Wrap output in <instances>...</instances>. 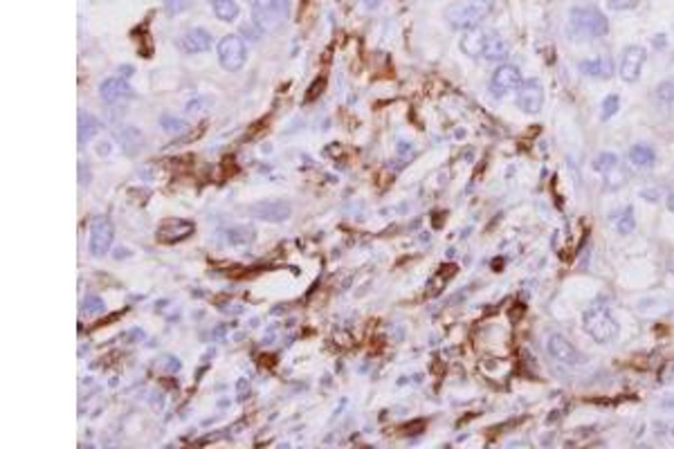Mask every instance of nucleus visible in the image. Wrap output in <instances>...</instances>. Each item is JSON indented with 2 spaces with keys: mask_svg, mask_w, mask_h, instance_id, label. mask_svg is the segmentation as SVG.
<instances>
[{
  "mask_svg": "<svg viewBox=\"0 0 674 449\" xmlns=\"http://www.w3.org/2000/svg\"><path fill=\"white\" fill-rule=\"evenodd\" d=\"M656 99H659V103H663L665 108L674 110V83L672 81L661 83L659 90H656Z\"/></svg>",
  "mask_w": 674,
  "mask_h": 449,
  "instance_id": "nucleus-23",
  "label": "nucleus"
},
{
  "mask_svg": "<svg viewBox=\"0 0 674 449\" xmlns=\"http://www.w3.org/2000/svg\"><path fill=\"white\" fill-rule=\"evenodd\" d=\"M546 350L548 355L555 359L559 364H566V366H580L584 362V357L580 355V350H577L571 341H568L564 335L553 332L548 335V341H546Z\"/></svg>",
  "mask_w": 674,
  "mask_h": 449,
  "instance_id": "nucleus-6",
  "label": "nucleus"
},
{
  "mask_svg": "<svg viewBox=\"0 0 674 449\" xmlns=\"http://www.w3.org/2000/svg\"><path fill=\"white\" fill-rule=\"evenodd\" d=\"M252 214L266 220V223H284V220L290 218L293 207L286 200H264L252 207Z\"/></svg>",
  "mask_w": 674,
  "mask_h": 449,
  "instance_id": "nucleus-12",
  "label": "nucleus"
},
{
  "mask_svg": "<svg viewBox=\"0 0 674 449\" xmlns=\"http://www.w3.org/2000/svg\"><path fill=\"white\" fill-rule=\"evenodd\" d=\"M668 207H670V211H674V193L668 198Z\"/></svg>",
  "mask_w": 674,
  "mask_h": 449,
  "instance_id": "nucleus-30",
  "label": "nucleus"
},
{
  "mask_svg": "<svg viewBox=\"0 0 674 449\" xmlns=\"http://www.w3.org/2000/svg\"><path fill=\"white\" fill-rule=\"evenodd\" d=\"M620 108V99L618 94H607L605 99H602V110H600V117L602 119H611L618 112Z\"/></svg>",
  "mask_w": 674,
  "mask_h": 449,
  "instance_id": "nucleus-25",
  "label": "nucleus"
},
{
  "mask_svg": "<svg viewBox=\"0 0 674 449\" xmlns=\"http://www.w3.org/2000/svg\"><path fill=\"white\" fill-rule=\"evenodd\" d=\"M185 128H187V124L178 117H169V115L162 117V130H164V133H182Z\"/></svg>",
  "mask_w": 674,
  "mask_h": 449,
  "instance_id": "nucleus-26",
  "label": "nucleus"
},
{
  "mask_svg": "<svg viewBox=\"0 0 674 449\" xmlns=\"http://www.w3.org/2000/svg\"><path fill=\"white\" fill-rule=\"evenodd\" d=\"M645 59H647V52L641 46H629L623 50V57H620V79L627 83H634L638 81V77H641V70L645 66Z\"/></svg>",
  "mask_w": 674,
  "mask_h": 449,
  "instance_id": "nucleus-10",
  "label": "nucleus"
},
{
  "mask_svg": "<svg viewBox=\"0 0 674 449\" xmlns=\"http://www.w3.org/2000/svg\"><path fill=\"white\" fill-rule=\"evenodd\" d=\"M629 162H632V166H636V169H652L656 162L654 148L647 144H634L629 148Z\"/></svg>",
  "mask_w": 674,
  "mask_h": 449,
  "instance_id": "nucleus-17",
  "label": "nucleus"
},
{
  "mask_svg": "<svg viewBox=\"0 0 674 449\" xmlns=\"http://www.w3.org/2000/svg\"><path fill=\"white\" fill-rule=\"evenodd\" d=\"M641 3H645V0H607V7L614 12H627V10H634Z\"/></svg>",
  "mask_w": 674,
  "mask_h": 449,
  "instance_id": "nucleus-27",
  "label": "nucleus"
},
{
  "mask_svg": "<svg viewBox=\"0 0 674 449\" xmlns=\"http://www.w3.org/2000/svg\"><path fill=\"white\" fill-rule=\"evenodd\" d=\"M493 7L495 0H463V3H454L445 10V21L454 30H475L493 12Z\"/></svg>",
  "mask_w": 674,
  "mask_h": 449,
  "instance_id": "nucleus-2",
  "label": "nucleus"
},
{
  "mask_svg": "<svg viewBox=\"0 0 674 449\" xmlns=\"http://www.w3.org/2000/svg\"><path fill=\"white\" fill-rule=\"evenodd\" d=\"M245 59H248V50H245V43L241 37L230 34L218 43V63H221L227 72H239L245 66Z\"/></svg>",
  "mask_w": 674,
  "mask_h": 449,
  "instance_id": "nucleus-5",
  "label": "nucleus"
},
{
  "mask_svg": "<svg viewBox=\"0 0 674 449\" xmlns=\"http://www.w3.org/2000/svg\"><path fill=\"white\" fill-rule=\"evenodd\" d=\"M517 106L526 115H535V112L542 110V106H544V86H542L539 79H526V81H522L517 92Z\"/></svg>",
  "mask_w": 674,
  "mask_h": 449,
  "instance_id": "nucleus-7",
  "label": "nucleus"
},
{
  "mask_svg": "<svg viewBox=\"0 0 674 449\" xmlns=\"http://www.w3.org/2000/svg\"><path fill=\"white\" fill-rule=\"evenodd\" d=\"M194 230H196V225L191 223V220L166 218L164 223L157 227V241L176 245V243H182L185 239H189V236L194 234Z\"/></svg>",
  "mask_w": 674,
  "mask_h": 449,
  "instance_id": "nucleus-11",
  "label": "nucleus"
},
{
  "mask_svg": "<svg viewBox=\"0 0 674 449\" xmlns=\"http://www.w3.org/2000/svg\"><path fill=\"white\" fill-rule=\"evenodd\" d=\"M508 43H506L502 37H499L497 32L490 34V41H488V46H486V52H484V59L486 61H504L506 57H508Z\"/></svg>",
  "mask_w": 674,
  "mask_h": 449,
  "instance_id": "nucleus-18",
  "label": "nucleus"
},
{
  "mask_svg": "<svg viewBox=\"0 0 674 449\" xmlns=\"http://www.w3.org/2000/svg\"><path fill=\"white\" fill-rule=\"evenodd\" d=\"M609 32V21L596 7H573L568 14L566 34L573 41H593Z\"/></svg>",
  "mask_w": 674,
  "mask_h": 449,
  "instance_id": "nucleus-1",
  "label": "nucleus"
},
{
  "mask_svg": "<svg viewBox=\"0 0 674 449\" xmlns=\"http://www.w3.org/2000/svg\"><path fill=\"white\" fill-rule=\"evenodd\" d=\"M634 227H636L634 211H632V207H627V209L623 211V216L618 218L616 230H618V234H632V232H634Z\"/></svg>",
  "mask_w": 674,
  "mask_h": 449,
  "instance_id": "nucleus-24",
  "label": "nucleus"
},
{
  "mask_svg": "<svg viewBox=\"0 0 674 449\" xmlns=\"http://www.w3.org/2000/svg\"><path fill=\"white\" fill-rule=\"evenodd\" d=\"M121 74H124V77H130V68H128V66L121 68Z\"/></svg>",
  "mask_w": 674,
  "mask_h": 449,
  "instance_id": "nucleus-31",
  "label": "nucleus"
},
{
  "mask_svg": "<svg viewBox=\"0 0 674 449\" xmlns=\"http://www.w3.org/2000/svg\"><path fill=\"white\" fill-rule=\"evenodd\" d=\"M212 10L218 21L232 23L236 16H239V5H236L234 0H212Z\"/></svg>",
  "mask_w": 674,
  "mask_h": 449,
  "instance_id": "nucleus-20",
  "label": "nucleus"
},
{
  "mask_svg": "<svg viewBox=\"0 0 674 449\" xmlns=\"http://www.w3.org/2000/svg\"><path fill=\"white\" fill-rule=\"evenodd\" d=\"M522 86V72L517 66L504 63L495 70L493 79H490V92L495 97H506L511 90H517Z\"/></svg>",
  "mask_w": 674,
  "mask_h": 449,
  "instance_id": "nucleus-9",
  "label": "nucleus"
},
{
  "mask_svg": "<svg viewBox=\"0 0 674 449\" xmlns=\"http://www.w3.org/2000/svg\"><path fill=\"white\" fill-rule=\"evenodd\" d=\"M580 72L593 79H609L614 72V63H611L609 57H596V59H586L580 63Z\"/></svg>",
  "mask_w": 674,
  "mask_h": 449,
  "instance_id": "nucleus-16",
  "label": "nucleus"
},
{
  "mask_svg": "<svg viewBox=\"0 0 674 449\" xmlns=\"http://www.w3.org/2000/svg\"><path fill=\"white\" fill-rule=\"evenodd\" d=\"M250 10L261 32H275L290 16V0H250Z\"/></svg>",
  "mask_w": 674,
  "mask_h": 449,
  "instance_id": "nucleus-4",
  "label": "nucleus"
},
{
  "mask_svg": "<svg viewBox=\"0 0 674 449\" xmlns=\"http://www.w3.org/2000/svg\"><path fill=\"white\" fill-rule=\"evenodd\" d=\"M112 239H115V227L108 218H95L92 225H90V241H88V248L92 257H103L110 245Z\"/></svg>",
  "mask_w": 674,
  "mask_h": 449,
  "instance_id": "nucleus-8",
  "label": "nucleus"
},
{
  "mask_svg": "<svg viewBox=\"0 0 674 449\" xmlns=\"http://www.w3.org/2000/svg\"><path fill=\"white\" fill-rule=\"evenodd\" d=\"M180 48L185 52H189V54L205 52V50L212 48V34H209L207 30H200V28L189 30L185 37L180 39Z\"/></svg>",
  "mask_w": 674,
  "mask_h": 449,
  "instance_id": "nucleus-15",
  "label": "nucleus"
},
{
  "mask_svg": "<svg viewBox=\"0 0 674 449\" xmlns=\"http://www.w3.org/2000/svg\"><path fill=\"white\" fill-rule=\"evenodd\" d=\"M364 5L369 7V10H373V7H378V5H380V0H364Z\"/></svg>",
  "mask_w": 674,
  "mask_h": 449,
  "instance_id": "nucleus-29",
  "label": "nucleus"
},
{
  "mask_svg": "<svg viewBox=\"0 0 674 449\" xmlns=\"http://www.w3.org/2000/svg\"><path fill=\"white\" fill-rule=\"evenodd\" d=\"M119 142L128 155H135L139 151V144H142V135H139V130H135V128H121Z\"/></svg>",
  "mask_w": 674,
  "mask_h": 449,
  "instance_id": "nucleus-21",
  "label": "nucleus"
},
{
  "mask_svg": "<svg viewBox=\"0 0 674 449\" xmlns=\"http://www.w3.org/2000/svg\"><path fill=\"white\" fill-rule=\"evenodd\" d=\"M582 326L586 335L598 341V344H609L611 339H616L618 335V323L616 319L611 317L609 308L600 306V303H593L584 310L582 315Z\"/></svg>",
  "mask_w": 674,
  "mask_h": 449,
  "instance_id": "nucleus-3",
  "label": "nucleus"
},
{
  "mask_svg": "<svg viewBox=\"0 0 674 449\" xmlns=\"http://www.w3.org/2000/svg\"><path fill=\"white\" fill-rule=\"evenodd\" d=\"M618 166H620V162H618V157L614 153H600L596 157V162H593V169H596L598 173H602V175H607L609 171L618 169Z\"/></svg>",
  "mask_w": 674,
  "mask_h": 449,
  "instance_id": "nucleus-22",
  "label": "nucleus"
},
{
  "mask_svg": "<svg viewBox=\"0 0 674 449\" xmlns=\"http://www.w3.org/2000/svg\"><path fill=\"white\" fill-rule=\"evenodd\" d=\"M99 94H101L103 101L117 103L121 99H128V97H133V90H130V86L121 77H112V79H106V81L101 83Z\"/></svg>",
  "mask_w": 674,
  "mask_h": 449,
  "instance_id": "nucleus-14",
  "label": "nucleus"
},
{
  "mask_svg": "<svg viewBox=\"0 0 674 449\" xmlns=\"http://www.w3.org/2000/svg\"><path fill=\"white\" fill-rule=\"evenodd\" d=\"M97 133H99V121L97 119H95L92 115H88V112L79 115V144L86 146Z\"/></svg>",
  "mask_w": 674,
  "mask_h": 449,
  "instance_id": "nucleus-19",
  "label": "nucleus"
},
{
  "mask_svg": "<svg viewBox=\"0 0 674 449\" xmlns=\"http://www.w3.org/2000/svg\"><path fill=\"white\" fill-rule=\"evenodd\" d=\"M490 34L493 32H488V30H481V28H475V30H468L466 37L461 39V50L466 52L468 57H484V52H486V46H488V41H490Z\"/></svg>",
  "mask_w": 674,
  "mask_h": 449,
  "instance_id": "nucleus-13",
  "label": "nucleus"
},
{
  "mask_svg": "<svg viewBox=\"0 0 674 449\" xmlns=\"http://www.w3.org/2000/svg\"><path fill=\"white\" fill-rule=\"evenodd\" d=\"M101 299L99 297H88V299H86V301H83V312L86 315H92V312H99L101 310Z\"/></svg>",
  "mask_w": 674,
  "mask_h": 449,
  "instance_id": "nucleus-28",
  "label": "nucleus"
}]
</instances>
